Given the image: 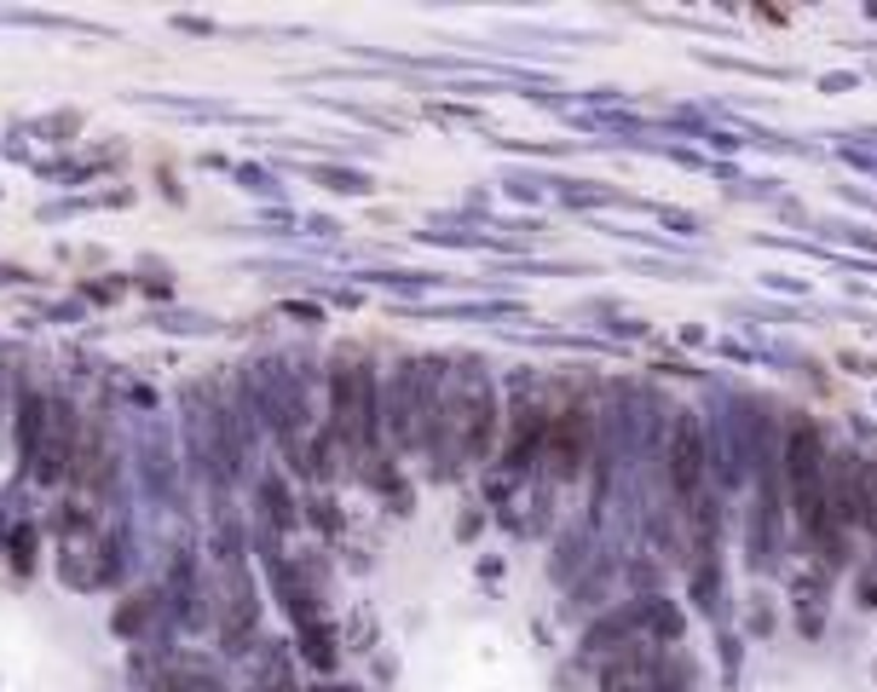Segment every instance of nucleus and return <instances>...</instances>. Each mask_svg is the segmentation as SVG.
Wrapping results in <instances>:
<instances>
[{
  "mask_svg": "<svg viewBox=\"0 0 877 692\" xmlns=\"http://www.w3.org/2000/svg\"><path fill=\"white\" fill-rule=\"evenodd\" d=\"M791 461V502H796V520H803L809 536L825 531V450H820V433L814 427H796V439L785 450Z\"/></svg>",
  "mask_w": 877,
  "mask_h": 692,
  "instance_id": "f257e3e1",
  "label": "nucleus"
}]
</instances>
